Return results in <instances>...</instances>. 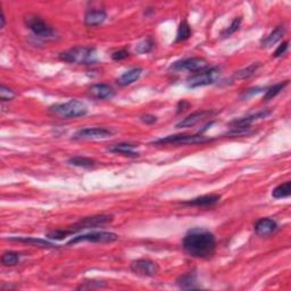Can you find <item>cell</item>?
I'll use <instances>...</instances> for the list:
<instances>
[{
    "instance_id": "cell-5",
    "label": "cell",
    "mask_w": 291,
    "mask_h": 291,
    "mask_svg": "<svg viewBox=\"0 0 291 291\" xmlns=\"http://www.w3.org/2000/svg\"><path fill=\"white\" fill-rule=\"evenodd\" d=\"M212 138H207L202 136L201 133L199 135H175L168 136L165 138H160L158 140L152 141L150 145L155 146H163V145H197V144H206L212 141Z\"/></svg>"
},
{
    "instance_id": "cell-2",
    "label": "cell",
    "mask_w": 291,
    "mask_h": 291,
    "mask_svg": "<svg viewBox=\"0 0 291 291\" xmlns=\"http://www.w3.org/2000/svg\"><path fill=\"white\" fill-rule=\"evenodd\" d=\"M59 59L68 64L93 65L98 60L97 50L94 47L76 46L74 48L59 53Z\"/></svg>"
},
{
    "instance_id": "cell-32",
    "label": "cell",
    "mask_w": 291,
    "mask_h": 291,
    "mask_svg": "<svg viewBox=\"0 0 291 291\" xmlns=\"http://www.w3.org/2000/svg\"><path fill=\"white\" fill-rule=\"evenodd\" d=\"M15 96L16 95H15L14 91L9 89V88H7L5 86H1V88H0V100L2 102L13 100Z\"/></svg>"
},
{
    "instance_id": "cell-13",
    "label": "cell",
    "mask_w": 291,
    "mask_h": 291,
    "mask_svg": "<svg viewBox=\"0 0 291 291\" xmlns=\"http://www.w3.org/2000/svg\"><path fill=\"white\" fill-rule=\"evenodd\" d=\"M89 95L98 100H108L114 97L115 91L108 84L97 83L89 88Z\"/></svg>"
},
{
    "instance_id": "cell-11",
    "label": "cell",
    "mask_w": 291,
    "mask_h": 291,
    "mask_svg": "<svg viewBox=\"0 0 291 291\" xmlns=\"http://www.w3.org/2000/svg\"><path fill=\"white\" fill-rule=\"evenodd\" d=\"M114 131L108 128H86L76 131L73 136L74 140H98L113 136Z\"/></svg>"
},
{
    "instance_id": "cell-15",
    "label": "cell",
    "mask_w": 291,
    "mask_h": 291,
    "mask_svg": "<svg viewBox=\"0 0 291 291\" xmlns=\"http://www.w3.org/2000/svg\"><path fill=\"white\" fill-rule=\"evenodd\" d=\"M271 114V110H260V112H257L256 114L249 115V116L239 118V120H235L232 121L230 125L232 126V129H247L249 128L251 123H254L255 121L257 120H262V118H265L269 116Z\"/></svg>"
},
{
    "instance_id": "cell-1",
    "label": "cell",
    "mask_w": 291,
    "mask_h": 291,
    "mask_svg": "<svg viewBox=\"0 0 291 291\" xmlns=\"http://www.w3.org/2000/svg\"><path fill=\"white\" fill-rule=\"evenodd\" d=\"M183 249L194 258L209 259L216 250V239L212 232L204 229H193L183 239Z\"/></svg>"
},
{
    "instance_id": "cell-12",
    "label": "cell",
    "mask_w": 291,
    "mask_h": 291,
    "mask_svg": "<svg viewBox=\"0 0 291 291\" xmlns=\"http://www.w3.org/2000/svg\"><path fill=\"white\" fill-rule=\"evenodd\" d=\"M279 225L273 218H260L255 223L254 230L259 237H269L277 231Z\"/></svg>"
},
{
    "instance_id": "cell-25",
    "label": "cell",
    "mask_w": 291,
    "mask_h": 291,
    "mask_svg": "<svg viewBox=\"0 0 291 291\" xmlns=\"http://www.w3.org/2000/svg\"><path fill=\"white\" fill-rule=\"evenodd\" d=\"M291 194V182L287 181L282 185H279L277 188H274L272 191V197L275 199H282L288 198Z\"/></svg>"
},
{
    "instance_id": "cell-17",
    "label": "cell",
    "mask_w": 291,
    "mask_h": 291,
    "mask_svg": "<svg viewBox=\"0 0 291 291\" xmlns=\"http://www.w3.org/2000/svg\"><path fill=\"white\" fill-rule=\"evenodd\" d=\"M107 14L102 9L88 10L84 15V24L87 26H98L106 21Z\"/></svg>"
},
{
    "instance_id": "cell-28",
    "label": "cell",
    "mask_w": 291,
    "mask_h": 291,
    "mask_svg": "<svg viewBox=\"0 0 291 291\" xmlns=\"http://www.w3.org/2000/svg\"><path fill=\"white\" fill-rule=\"evenodd\" d=\"M259 67H260V63L251 64V65H249V66H247L246 68H242V70L237 72L235 74V78L238 79V80H244V79L250 78V76H252L256 72H257Z\"/></svg>"
},
{
    "instance_id": "cell-6",
    "label": "cell",
    "mask_w": 291,
    "mask_h": 291,
    "mask_svg": "<svg viewBox=\"0 0 291 291\" xmlns=\"http://www.w3.org/2000/svg\"><path fill=\"white\" fill-rule=\"evenodd\" d=\"M118 240V236L113 232L93 231L86 235L76 236L67 242V246H74L80 242H96V243H110Z\"/></svg>"
},
{
    "instance_id": "cell-29",
    "label": "cell",
    "mask_w": 291,
    "mask_h": 291,
    "mask_svg": "<svg viewBox=\"0 0 291 291\" xmlns=\"http://www.w3.org/2000/svg\"><path fill=\"white\" fill-rule=\"evenodd\" d=\"M155 47V41L152 39L151 37L146 38L145 40H143L140 44L137 45L136 51L138 53H149L152 51V49Z\"/></svg>"
},
{
    "instance_id": "cell-37",
    "label": "cell",
    "mask_w": 291,
    "mask_h": 291,
    "mask_svg": "<svg viewBox=\"0 0 291 291\" xmlns=\"http://www.w3.org/2000/svg\"><path fill=\"white\" fill-rule=\"evenodd\" d=\"M265 89H266V88H264V89H263V88H254V89H249V90H247L246 93L243 94L242 97L247 98V97H249V96H252L254 94H258L262 90H265Z\"/></svg>"
},
{
    "instance_id": "cell-39",
    "label": "cell",
    "mask_w": 291,
    "mask_h": 291,
    "mask_svg": "<svg viewBox=\"0 0 291 291\" xmlns=\"http://www.w3.org/2000/svg\"><path fill=\"white\" fill-rule=\"evenodd\" d=\"M0 29H3L6 25V17H5V14H3V10L1 9L0 10Z\"/></svg>"
},
{
    "instance_id": "cell-8",
    "label": "cell",
    "mask_w": 291,
    "mask_h": 291,
    "mask_svg": "<svg viewBox=\"0 0 291 291\" xmlns=\"http://www.w3.org/2000/svg\"><path fill=\"white\" fill-rule=\"evenodd\" d=\"M208 66V62L201 57H191L173 63L170 66V71L173 72H189V73H199L202 72Z\"/></svg>"
},
{
    "instance_id": "cell-27",
    "label": "cell",
    "mask_w": 291,
    "mask_h": 291,
    "mask_svg": "<svg viewBox=\"0 0 291 291\" xmlns=\"http://www.w3.org/2000/svg\"><path fill=\"white\" fill-rule=\"evenodd\" d=\"M21 254L15 251H6L1 256V264L3 266H15L20 263Z\"/></svg>"
},
{
    "instance_id": "cell-20",
    "label": "cell",
    "mask_w": 291,
    "mask_h": 291,
    "mask_svg": "<svg viewBox=\"0 0 291 291\" xmlns=\"http://www.w3.org/2000/svg\"><path fill=\"white\" fill-rule=\"evenodd\" d=\"M141 74H143V68L141 67L132 68V70L123 73V74H122L120 78L117 79L118 86H121V87L130 86V84H132V83H135L136 81H138V80L140 79Z\"/></svg>"
},
{
    "instance_id": "cell-14",
    "label": "cell",
    "mask_w": 291,
    "mask_h": 291,
    "mask_svg": "<svg viewBox=\"0 0 291 291\" xmlns=\"http://www.w3.org/2000/svg\"><path fill=\"white\" fill-rule=\"evenodd\" d=\"M215 114L214 112H210V110H199V112H194L190 114L189 116L183 118L182 121H180L177 124L178 129H186V128H193L199 122L205 120V118H208Z\"/></svg>"
},
{
    "instance_id": "cell-33",
    "label": "cell",
    "mask_w": 291,
    "mask_h": 291,
    "mask_svg": "<svg viewBox=\"0 0 291 291\" xmlns=\"http://www.w3.org/2000/svg\"><path fill=\"white\" fill-rule=\"evenodd\" d=\"M130 56V52L125 49H121V50H117L112 53V58L113 60H116V62H120V60L126 59Z\"/></svg>"
},
{
    "instance_id": "cell-7",
    "label": "cell",
    "mask_w": 291,
    "mask_h": 291,
    "mask_svg": "<svg viewBox=\"0 0 291 291\" xmlns=\"http://www.w3.org/2000/svg\"><path fill=\"white\" fill-rule=\"evenodd\" d=\"M221 78V68L218 66L210 67L209 70H206L201 73H196V74L188 79V87L191 89L199 87L212 86L216 83Z\"/></svg>"
},
{
    "instance_id": "cell-24",
    "label": "cell",
    "mask_w": 291,
    "mask_h": 291,
    "mask_svg": "<svg viewBox=\"0 0 291 291\" xmlns=\"http://www.w3.org/2000/svg\"><path fill=\"white\" fill-rule=\"evenodd\" d=\"M288 84H289V81H283V82H279L277 84H274V86H271L270 88H266L263 100L267 101V100H271V99H273L274 97H277V96L280 94L281 91L288 86Z\"/></svg>"
},
{
    "instance_id": "cell-26",
    "label": "cell",
    "mask_w": 291,
    "mask_h": 291,
    "mask_svg": "<svg viewBox=\"0 0 291 291\" xmlns=\"http://www.w3.org/2000/svg\"><path fill=\"white\" fill-rule=\"evenodd\" d=\"M191 34H193V30H191L190 25L188 24L187 21L181 22L180 24L179 29H178V33H177V39H175V42H183L187 41L188 39H190Z\"/></svg>"
},
{
    "instance_id": "cell-34",
    "label": "cell",
    "mask_w": 291,
    "mask_h": 291,
    "mask_svg": "<svg viewBox=\"0 0 291 291\" xmlns=\"http://www.w3.org/2000/svg\"><path fill=\"white\" fill-rule=\"evenodd\" d=\"M288 48H289V42L288 41L282 42V44L277 48V50L274 51L273 57H275V58H278V57H281L282 55H285V53L287 52V50H288Z\"/></svg>"
},
{
    "instance_id": "cell-38",
    "label": "cell",
    "mask_w": 291,
    "mask_h": 291,
    "mask_svg": "<svg viewBox=\"0 0 291 291\" xmlns=\"http://www.w3.org/2000/svg\"><path fill=\"white\" fill-rule=\"evenodd\" d=\"M190 106V104L189 102H187L186 100H182V101H180L179 102V105H178V113H181V112H185L186 110V108H188V107Z\"/></svg>"
},
{
    "instance_id": "cell-16",
    "label": "cell",
    "mask_w": 291,
    "mask_h": 291,
    "mask_svg": "<svg viewBox=\"0 0 291 291\" xmlns=\"http://www.w3.org/2000/svg\"><path fill=\"white\" fill-rule=\"evenodd\" d=\"M220 194H206V196L197 197L182 202L185 206H194V207H207V206H213L220 201Z\"/></svg>"
},
{
    "instance_id": "cell-18",
    "label": "cell",
    "mask_w": 291,
    "mask_h": 291,
    "mask_svg": "<svg viewBox=\"0 0 291 291\" xmlns=\"http://www.w3.org/2000/svg\"><path fill=\"white\" fill-rule=\"evenodd\" d=\"M8 240L15 241V242H22V243H28L30 246L33 247H41V248H58V246L55 243L50 242V241L39 239V238H32V237H13Z\"/></svg>"
},
{
    "instance_id": "cell-21",
    "label": "cell",
    "mask_w": 291,
    "mask_h": 291,
    "mask_svg": "<svg viewBox=\"0 0 291 291\" xmlns=\"http://www.w3.org/2000/svg\"><path fill=\"white\" fill-rule=\"evenodd\" d=\"M177 286L182 290H194L198 289L197 275L194 273H187L180 277L177 280Z\"/></svg>"
},
{
    "instance_id": "cell-31",
    "label": "cell",
    "mask_w": 291,
    "mask_h": 291,
    "mask_svg": "<svg viewBox=\"0 0 291 291\" xmlns=\"http://www.w3.org/2000/svg\"><path fill=\"white\" fill-rule=\"evenodd\" d=\"M68 235H73L71 230H55L47 233V238L50 240H63Z\"/></svg>"
},
{
    "instance_id": "cell-30",
    "label": "cell",
    "mask_w": 291,
    "mask_h": 291,
    "mask_svg": "<svg viewBox=\"0 0 291 291\" xmlns=\"http://www.w3.org/2000/svg\"><path fill=\"white\" fill-rule=\"evenodd\" d=\"M241 21H242L241 20V17H236L231 23V25H230L228 29H225L224 31L221 32V38H229L230 36H232L233 33L238 31L241 25Z\"/></svg>"
},
{
    "instance_id": "cell-35",
    "label": "cell",
    "mask_w": 291,
    "mask_h": 291,
    "mask_svg": "<svg viewBox=\"0 0 291 291\" xmlns=\"http://www.w3.org/2000/svg\"><path fill=\"white\" fill-rule=\"evenodd\" d=\"M104 287H106V283H104V282L91 281V283L86 282V285L80 286L78 289H94V288H104Z\"/></svg>"
},
{
    "instance_id": "cell-22",
    "label": "cell",
    "mask_w": 291,
    "mask_h": 291,
    "mask_svg": "<svg viewBox=\"0 0 291 291\" xmlns=\"http://www.w3.org/2000/svg\"><path fill=\"white\" fill-rule=\"evenodd\" d=\"M285 33H286V29L283 28V26H278L277 29H274L269 36L264 38L262 42H260L262 48H271L272 46H274L277 42H279L282 39L283 36H285Z\"/></svg>"
},
{
    "instance_id": "cell-9",
    "label": "cell",
    "mask_w": 291,
    "mask_h": 291,
    "mask_svg": "<svg viewBox=\"0 0 291 291\" xmlns=\"http://www.w3.org/2000/svg\"><path fill=\"white\" fill-rule=\"evenodd\" d=\"M113 215H95L90 217H84L80 220L78 223L73 225L71 231L72 233L82 231V230H89V229H97L105 227V225L112 223Z\"/></svg>"
},
{
    "instance_id": "cell-23",
    "label": "cell",
    "mask_w": 291,
    "mask_h": 291,
    "mask_svg": "<svg viewBox=\"0 0 291 291\" xmlns=\"http://www.w3.org/2000/svg\"><path fill=\"white\" fill-rule=\"evenodd\" d=\"M67 163L73 166L83 167V168H91L97 165V162L95 159L89 158V157H82V156H74L71 157L67 160Z\"/></svg>"
},
{
    "instance_id": "cell-19",
    "label": "cell",
    "mask_w": 291,
    "mask_h": 291,
    "mask_svg": "<svg viewBox=\"0 0 291 291\" xmlns=\"http://www.w3.org/2000/svg\"><path fill=\"white\" fill-rule=\"evenodd\" d=\"M137 146L131 145V144H117L113 145L108 148L110 152H114V154H120L126 157H132V158H136V157H139V152L136 150Z\"/></svg>"
},
{
    "instance_id": "cell-3",
    "label": "cell",
    "mask_w": 291,
    "mask_h": 291,
    "mask_svg": "<svg viewBox=\"0 0 291 291\" xmlns=\"http://www.w3.org/2000/svg\"><path fill=\"white\" fill-rule=\"evenodd\" d=\"M49 113H51L57 117L68 120V118L82 117L84 115H87L88 107L84 102L73 99V100L63 102V104H56L51 106L49 108Z\"/></svg>"
},
{
    "instance_id": "cell-10",
    "label": "cell",
    "mask_w": 291,
    "mask_h": 291,
    "mask_svg": "<svg viewBox=\"0 0 291 291\" xmlns=\"http://www.w3.org/2000/svg\"><path fill=\"white\" fill-rule=\"evenodd\" d=\"M130 269L133 272V273L137 275H140V277L145 278H151L155 277V275L158 274L159 272V266L157 265L154 260L150 259H137L133 260L130 265Z\"/></svg>"
},
{
    "instance_id": "cell-4",
    "label": "cell",
    "mask_w": 291,
    "mask_h": 291,
    "mask_svg": "<svg viewBox=\"0 0 291 291\" xmlns=\"http://www.w3.org/2000/svg\"><path fill=\"white\" fill-rule=\"evenodd\" d=\"M24 23L26 28L39 39L51 40L56 36V30L36 14L25 15Z\"/></svg>"
},
{
    "instance_id": "cell-36",
    "label": "cell",
    "mask_w": 291,
    "mask_h": 291,
    "mask_svg": "<svg viewBox=\"0 0 291 291\" xmlns=\"http://www.w3.org/2000/svg\"><path fill=\"white\" fill-rule=\"evenodd\" d=\"M140 120L146 124H154L157 121V117L154 116V115H144V116L140 117Z\"/></svg>"
}]
</instances>
